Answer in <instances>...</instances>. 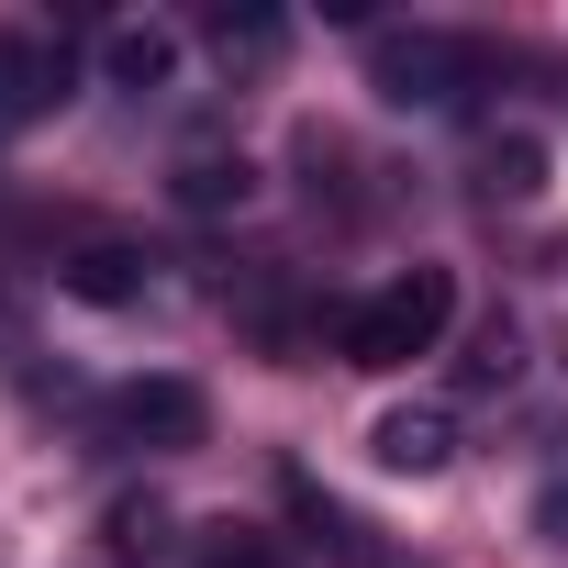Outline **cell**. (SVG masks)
Instances as JSON below:
<instances>
[{"label": "cell", "instance_id": "obj_1", "mask_svg": "<svg viewBox=\"0 0 568 568\" xmlns=\"http://www.w3.org/2000/svg\"><path fill=\"white\" fill-rule=\"evenodd\" d=\"M446 324H457V267L413 256L402 278H379V291L335 324V346H346V368H413V357L446 346Z\"/></svg>", "mask_w": 568, "mask_h": 568}, {"label": "cell", "instance_id": "obj_8", "mask_svg": "<svg viewBox=\"0 0 568 568\" xmlns=\"http://www.w3.org/2000/svg\"><path fill=\"white\" fill-rule=\"evenodd\" d=\"M245 190H256V168H245L234 145H190V156H179V201H190V212H234Z\"/></svg>", "mask_w": 568, "mask_h": 568}, {"label": "cell", "instance_id": "obj_3", "mask_svg": "<svg viewBox=\"0 0 568 568\" xmlns=\"http://www.w3.org/2000/svg\"><path fill=\"white\" fill-rule=\"evenodd\" d=\"M201 435H212V402H201V379H179V368L123 379V390H101V413H90V446H112V457H179V446H201Z\"/></svg>", "mask_w": 568, "mask_h": 568}, {"label": "cell", "instance_id": "obj_12", "mask_svg": "<svg viewBox=\"0 0 568 568\" xmlns=\"http://www.w3.org/2000/svg\"><path fill=\"white\" fill-rule=\"evenodd\" d=\"M513 379H524V335H513V324H490V335L468 346V390H513Z\"/></svg>", "mask_w": 568, "mask_h": 568}, {"label": "cell", "instance_id": "obj_7", "mask_svg": "<svg viewBox=\"0 0 568 568\" xmlns=\"http://www.w3.org/2000/svg\"><path fill=\"white\" fill-rule=\"evenodd\" d=\"M57 278H68L79 302H134V291H145V245H112V234H90V245H79Z\"/></svg>", "mask_w": 568, "mask_h": 568}, {"label": "cell", "instance_id": "obj_11", "mask_svg": "<svg viewBox=\"0 0 568 568\" xmlns=\"http://www.w3.org/2000/svg\"><path fill=\"white\" fill-rule=\"evenodd\" d=\"M201 34H212V57H223V68H267L278 45H291V23H278V12H212Z\"/></svg>", "mask_w": 568, "mask_h": 568}, {"label": "cell", "instance_id": "obj_14", "mask_svg": "<svg viewBox=\"0 0 568 568\" xmlns=\"http://www.w3.org/2000/svg\"><path fill=\"white\" fill-rule=\"evenodd\" d=\"M535 535H546V546H568V479H546V490H535Z\"/></svg>", "mask_w": 568, "mask_h": 568}, {"label": "cell", "instance_id": "obj_2", "mask_svg": "<svg viewBox=\"0 0 568 568\" xmlns=\"http://www.w3.org/2000/svg\"><path fill=\"white\" fill-rule=\"evenodd\" d=\"M368 90L390 112H457L468 90H490V45L479 34H379L368 45Z\"/></svg>", "mask_w": 568, "mask_h": 568}, {"label": "cell", "instance_id": "obj_4", "mask_svg": "<svg viewBox=\"0 0 568 568\" xmlns=\"http://www.w3.org/2000/svg\"><path fill=\"white\" fill-rule=\"evenodd\" d=\"M68 101V45L57 34H0V134H23Z\"/></svg>", "mask_w": 568, "mask_h": 568}, {"label": "cell", "instance_id": "obj_10", "mask_svg": "<svg viewBox=\"0 0 568 568\" xmlns=\"http://www.w3.org/2000/svg\"><path fill=\"white\" fill-rule=\"evenodd\" d=\"M479 190H490V201H535V190H546V145H535V134H490V145H479Z\"/></svg>", "mask_w": 568, "mask_h": 568}, {"label": "cell", "instance_id": "obj_5", "mask_svg": "<svg viewBox=\"0 0 568 568\" xmlns=\"http://www.w3.org/2000/svg\"><path fill=\"white\" fill-rule=\"evenodd\" d=\"M368 457H379L390 479H435V468L457 457V413H446V402H402V413H379Z\"/></svg>", "mask_w": 568, "mask_h": 568}, {"label": "cell", "instance_id": "obj_9", "mask_svg": "<svg viewBox=\"0 0 568 568\" xmlns=\"http://www.w3.org/2000/svg\"><path fill=\"white\" fill-rule=\"evenodd\" d=\"M156 546H168V501H156V490H123V501L101 513V557H112V568H145Z\"/></svg>", "mask_w": 568, "mask_h": 568}, {"label": "cell", "instance_id": "obj_6", "mask_svg": "<svg viewBox=\"0 0 568 568\" xmlns=\"http://www.w3.org/2000/svg\"><path fill=\"white\" fill-rule=\"evenodd\" d=\"M101 68H112V90H168L179 34H168V23H112V34H101Z\"/></svg>", "mask_w": 568, "mask_h": 568}, {"label": "cell", "instance_id": "obj_13", "mask_svg": "<svg viewBox=\"0 0 568 568\" xmlns=\"http://www.w3.org/2000/svg\"><path fill=\"white\" fill-rule=\"evenodd\" d=\"M201 568H291V557H278L267 535H245V524H223V535L201 546Z\"/></svg>", "mask_w": 568, "mask_h": 568}]
</instances>
